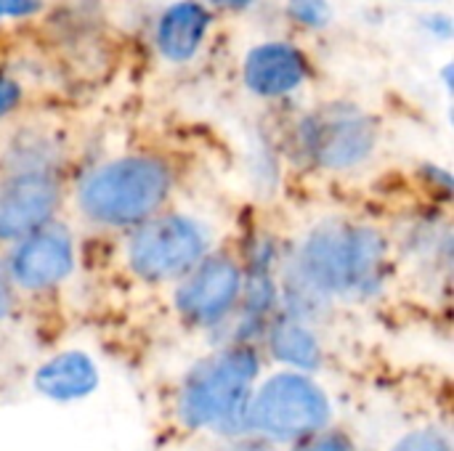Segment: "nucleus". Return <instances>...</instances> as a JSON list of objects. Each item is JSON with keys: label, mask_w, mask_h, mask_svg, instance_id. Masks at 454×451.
<instances>
[{"label": "nucleus", "mask_w": 454, "mask_h": 451, "mask_svg": "<svg viewBox=\"0 0 454 451\" xmlns=\"http://www.w3.org/2000/svg\"><path fill=\"white\" fill-rule=\"evenodd\" d=\"M396 276L394 237L362 215H325L285 245L279 311L325 324L338 308L380 300Z\"/></svg>", "instance_id": "obj_1"}, {"label": "nucleus", "mask_w": 454, "mask_h": 451, "mask_svg": "<svg viewBox=\"0 0 454 451\" xmlns=\"http://www.w3.org/2000/svg\"><path fill=\"white\" fill-rule=\"evenodd\" d=\"M178 173L160 154H120L88 167L72 186L74 218L106 237H120L176 205Z\"/></svg>", "instance_id": "obj_2"}, {"label": "nucleus", "mask_w": 454, "mask_h": 451, "mask_svg": "<svg viewBox=\"0 0 454 451\" xmlns=\"http://www.w3.org/2000/svg\"><path fill=\"white\" fill-rule=\"evenodd\" d=\"M266 359L253 343H221L194 362L173 388L170 417L181 433L231 439L245 433V409Z\"/></svg>", "instance_id": "obj_3"}, {"label": "nucleus", "mask_w": 454, "mask_h": 451, "mask_svg": "<svg viewBox=\"0 0 454 451\" xmlns=\"http://www.w3.org/2000/svg\"><path fill=\"white\" fill-rule=\"evenodd\" d=\"M117 239V258L128 279L168 290L223 242L210 215L184 205L162 210Z\"/></svg>", "instance_id": "obj_4"}, {"label": "nucleus", "mask_w": 454, "mask_h": 451, "mask_svg": "<svg viewBox=\"0 0 454 451\" xmlns=\"http://www.w3.org/2000/svg\"><path fill=\"white\" fill-rule=\"evenodd\" d=\"M335 425L330 391L314 375L271 369L263 372L245 409V433L287 449Z\"/></svg>", "instance_id": "obj_5"}, {"label": "nucleus", "mask_w": 454, "mask_h": 451, "mask_svg": "<svg viewBox=\"0 0 454 451\" xmlns=\"http://www.w3.org/2000/svg\"><path fill=\"white\" fill-rule=\"evenodd\" d=\"M242 290V242L226 239L170 287V308L181 330L194 335H221L223 340L237 319Z\"/></svg>", "instance_id": "obj_6"}, {"label": "nucleus", "mask_w": 454, "mask_h": 451, "mask_svg": "<svg viewBox=\"0 0 454 451\" xmlns=\"http://www.w3.org/2000/svg\"><path fill=\"white\" fill-rule=\"evenodd\" d=\"M378 146L375 120L354 104L335 101L306 114L295 130L298 157L319 173L362 167Z\"/></svg>", "instance_id": "obj_7"}, {"label": "nucleus", "mask_w": 454, "mask_h": 451, "mask_svg": "<svg viewBox=\"0 0 454 451\" xmlns=\"http://www.w3.org/2000/svg\"><path fill=\"white\" fill-rule=\"evenodd\" d=\"M5 274L21 300H48L69 284L77 268V237L69 221L59 218L40 231L0 250Z\"/></svg>", "instance_id": "obj_8"}, {"label": "nucleus", "mask_w": 454, "mask_h": 451, "mask_svg": "<svg viewBox=\"0 0 454 451\" xmlns=\"http://www.w3.org/2000/svg\"><path fill=\"white\" fill-rule=\"evenodd\" d=\"M67 181L61 173H0V250L64 218Z\"/></svg>", "instance_id": "obj_9"}, {"label": "nucleus", "mask_w": 454, "mask_h": 451, "mask_svg": "<svg viewBox=\"0 0 454 451\" xmlns=\"http://www.w3.org/2000/svg\"><path fill=\"white\" fill-rule=\"evenodd\" d=\"M258 348L263 359L271 362L277 369L317 377L327 364V340L322 335V327L282 311L266 324Z\"/></svg>", "instance_id": "obj_10"}, {"label": "nucleus", "mask_w": 454, "mask_h": 451, "mask_svg": "<svg viewBox=\"0 0 454 451\" xmlns=\"http://www.w3.org/2000/svg\"><path fill=\"white\" fill-rule=\"evenodd\" d=\"M309 77L303 53L290 43H263L245 58V85L261 98H279L298 90Z\"/></svg>", "instance_id": "obj_11"}, {"label": "nucleus", "mask_w": 454, "mask_h": 451, "mask_svg": "<svg viewBox=\"0 0 454 451\" xmlns=\"http://www.w3.org/2000/svg\"><path fill=\"white\" fill-rule=\"evenodd\" d=\"M101 383L93 356L80 348H67L48 356L32 377V388L53 404H74L96 393Z\"/></svg>", "instance_id": "obj_12"}, {"label": "nucleus", "mask_w": 454, "mask_h": 451, "mask_svg": "<svg viewBox=\"0 0 454 451\" xmlns=\"http://www.w3.org/2000/svg\"><path fill=\"white\" fill-rule=\"evenodd\" d=\"M207 24L210 13L200 3H173L157 24V51L168 61H189L207 32Z\"/></svg>", "instance_id": "obj_13"}, {"label": "nucleus", "mask_w": 454, "mask_h": 451, "mask_svg": "<svg viewBox=\"0 0 454 451\" xmlns=\"http://www.w3.org/2000/svg\"><path fill=\"white\" fill-rule=\"evenodd\" d=\"M388 451H452V436L444 425L423 423L399 433Z\"/></svg>", "instance_id": "obj_14"}, {"label": "nucleus", "mask_w": 454, "mask_h": 451, "mask_svg": "<svg viewBox=\"0 0 454 451\" xmlns=\"http://www.w3.org/2000/svg\"><path fill=\"white\" fill-rule=\"evenodd\" d=\"M282 451H362V449H359L356 439H354L348 431H343V428L333 425V428H327V431H322V433H314V436H309V439H303V441H298V444H293V447H287V449H282Z\"/></svg>", "instance_id": "obj_15"}, {"label": "nucleus", "mask_w": 454, "mask_h": 451, "mask_svg": "<svg viewBox=\"0 0 454 451\" xmlns=\"http://www.w3.org/2000/svg\"><path fill=\"white\" fill-rule=\"evenodd\" d=\"M287 11L303 27H325L333 19V8L327 0H287Z\"/></svg>", "instance_id": "obj_16"}, {"label": "nucleus", "mask_w": 454, "mask_h": 451, "mask_svg": "<svg viewBox=\"0 0 454 451\" xmlns=\"http://www.w3.org/2000/svg\"><path fill=\"white\" fill-rule=\"evenodd\" d=\"M19 308V298H16V290L5 274V266H3V258H0V327H5L13 314Z\"/></svg>", "instance_id": "obj_17"}, {"label": "nucleus", "mask_w": 454, "mask_h": 451, "mask_svg": "<svg viewBox=\"0 0 454 451\" xmlns=\"http://www.w3.org/2000/svg\"><path fill=\"white\" fill-rule=\"evenodd\" d=\"M21 101V88L13 77L0 74V117L11 114Z\"/></svg>", "instance_id": "obj_18"}, {"label": "nucleus", "mask_w": 454, "mask_h": 451, "mask_svg": "<svg viewBox=\"0 0 454 451\" xmlns=\"http://www.w3.org/2000/svg\"><path fill=\"white\" fill-rule=\"evenodd\" d=\"M40 0H0V19H21L40 11Z\"/></svg>", "instance_id": "obj_19"}, {"label": "nucleus", "mask_w": 454, "mask_h": 451, "mask_svg": "<svg viewBox=\"0 0 454 451\" xmlns=\"http://www.w3.org/2000/svg\"><path fill=\"white\" fill-rule=\"evenodd\" d=\"M428 27L436 29L439 37H450V32H452V24H450L447 16H434V19H428Z\"/></svg>", "instance_id": "obj_20"}, {"label": "nucleus", "mask_w": 454, "mask_h": 451, "mask_svg": "<svg viewBox=\"0 0 454 451\" xmlns=\"http://www.w3.org/2000/svg\"><path fill=\"white\" fill-rule=\"evenodd\" d=\"M218 8H229V11H242V8H250L255 0H207Z\"/></svg>", "instance_id": "obj_21"}]
</instances>
